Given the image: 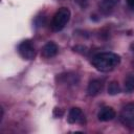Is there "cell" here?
I'll use <instances>...</instances> for the list:
<instances>
[{"instance_id": "cell-6", "label": "cell", "mask_w": 134, "mask_h": 134, "mask_svg": "<svg viewBox=\"0 0 134 134\" xmlns=\"http://www.w3.org/2000/svg\"><path fill=\"white\" fill-rule=\"evenodd\" d=\"M116 116V113L112 107L106 106L100 108V110L97 113V118L99 121H110Z\"/></svg>"}, {"instance_id": "cell-4", "label": "cell", "mask_w": 134, "mask_h": 134, "mask_svg": "<svg viewBox=\"0 0 134 134\" xmlns=\"http://www.w3.org/2000/svg\"><path fill=\"white\" fill-rule=\"evenodd\" d=\"M18 52L19 54L27 61L34 60L36 57V49L30 40H24L18 45Z\"/></svg>"}, {"instance_id": "cell-12", "label": "cell", "mask_w": 134, "mask_h": 134, "mask_svg": "<svg viewBox=\"0 0 134 134\" xmlns=\"http://www.w3.org/2000/svg\"><path fill=\"white\" fill-rule=\"evenodd\" d=\"M81 7H85L86 5H87V2H88V0H74Z\"/></svg>"}, {"instance_id": "cell-13", "label": "cell", "mask_w": 134, "mask_h": 134, "mask_svg": "<svg viewBox=\"0 0 134 134\" xmlns=\"http://www.w3.org/2000/svg\"><path fill=\"white\" fill-rule=\"evenodd\" d=\"M126 2H127L128 6H129L130 8L134 9V0H126Z\"/></svg>"}, {"instance_id": "cell-2", "label": "cell", "mask_w": 134, "mask_h": 134, "mask_svg": "<svg viewBox=\"0 0 134 134\" xmlns=\"http://www.w3.org/2000/svg\"><path fill=\"white\" fill-rule=\"evenodd\" d=\"M70 16H71V13L68 7H60L52 17L51 24H50L51 29L53 31L62 30L69 22Z\"/></svg>"}, {"instance_id": "cell-10", "label": "cell", "mask_w": 134, "mask_h": 134, "mask_svg": "<svg viewBox=\"0 0 134 134\" xmlns=\"http://www.w3.org/2000/svg\"><path fill=\"white\" fill-rule=\"evenodd\" d=\"M124 89H125V92L127 93H132L134 91V75L133 74H129L125 79Z\"/></svg>"}, {"instance_id": "cell-8", "label": "cell", "mask_w": 134, "mask_h": 134, "mask_svg": "<svg viewBox=\"0 0 134 134\" xmlns=\"http://www.w3.org/2000/svg\"><path fill=\"white\" fill-rule=\"evenodd\" d=\"M103 88H104V82L102 80L95 79V80L90 81V83L88 84L87 92L90 96H95L102 92Z\"/></svg>"}, {"instance_id": "cell-1", "label": "cell", "mask_w": 134, "mask_h": 134, "mask_svg": "<svg viewBox=\"0 0 134 134\" xmlns=\"http://www.w3.org/2000/svg\"><path fill=\"white\" fill-rule=\"evenodd\" d=\"M91 64L100 72H109L114 70L120 64V57L111 51L98 52L92 57Z\"/></svg>"}, {"instance_id": "cell-11", "label": "cell", "mask_w": 134, "mask_h": 134, "mask_svg": "<svg viewBox=\"0 0 134 134\" xmlns=\"http://www.w3.org/2000/svg\"><path fill=\"white\" fill-rule=\"evenodd\" d=\"M119 92H120V87L118 83L115 81H112L108 86V93L110 95H115V94H118Z\"/></svg>"}, {"instance_id": "cell-9", "label": "cell", "mask_w": 134, "mask_h": 134, "mask_svg": "<svg viewBox=\"0 0 134 134\" xmlns=\"http://www.w3.org/2000/svg\"><path fill=\"white\" fill-rule=\"evenodd\" d=\"M118 3L119 0H103L99 3V10L104 15H109L114 10Z\"/></svg>"}, {"instance_id": "cell-3", "label": "cell", "mask_w": 134, "mask_h": 134, "mask_svg": "<svg viewBox=\"0 0 134 134\" xmlns=\"http://www.w3.org/2000/svg\"><path fill=\"white\" fill-rule=\"evenodd\" d=\"M119 120L125 127L134 130V104H128L121 109Z\"/></svg>"}, {"instance_id": "cell-7", "label": "cell", "mask_w": 134, "mask_h": 134, "mask_svg": "<svg viewBox=\"0 0 134 134\" xmlns=\"http://www.w3.org/2000/svg\"><path fill=\"white\" fill-rule=\"evenodd\" d=\"M59 51V48H58V45L51 41L47 42L43 47H42V50H41V54L42 57L46 58V59H50V58H53L57 55Z\"/></svg>"}, {"instance_id": "cell-5", "label": "cell", "mask_w": 134, "mask_h": 134, "mask_svg": "<svg viewBox=\"0 0 134 134\" xmlns=\"http://www.w3.org/2000/svg\"><path fill=\"white\" fill-rule=\"evenodd\" d=\"M67 120L69 124H83L85 121V115L80 108L73 107L69 110Z\"/></svg>"}]
</instances>
